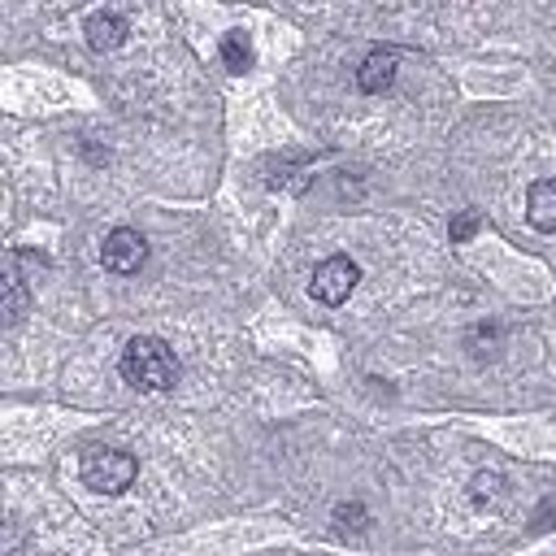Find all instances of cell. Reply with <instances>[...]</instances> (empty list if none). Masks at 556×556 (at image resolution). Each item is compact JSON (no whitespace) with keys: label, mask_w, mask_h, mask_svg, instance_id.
Wrapping results in <instances>:
<instances>
[{"label":"cell","mask_w":556,"mask_h":556,"mask_svg":"<svg viewBox=\"0 0 556 556\" xmlns=\"http://www.w3.org/2000/svg\"><path fill=\"white\" fill-rule=\"evenodd\" d=\"M122 378L135 391H169L178 382V356L156 334H135L122 348Z\"/></svg>","instance_id":"1"},{"label":"cell","mask_w":556,"mask_h":556,"mask_svg":"<svg viewBox=\"0 0 556 556\" xmlns=\"http://www.w3.org/2000/svg\"><path fill=\"white\" fill-rule=\"evenodd\" d=\"M139 473V460L122 447H91L83 456V482L96 491V495H122Z\"/></svg>","instance_id":"2"},{"label":"cell","mask_w":556,"mask_h":556,"mask_svg":"<svg viewBox=\"0 0 556 556\" xmlns=\"http://www.w3.org/2000/svg\"><path fill=\"white\" fill-rule=\"evenodd\" d=\"M356 282H361V265L352 256H326L313 269V278H308V295L317 304H330L334 308V304H343L356 291Z\"/></svg>","instance_id":"3"},{"label":"cell","mask_w":556,"mask_h":556,"mask_svg":"<svg viewBox=\"0 0 556 556\" xmlns=\"http://www.w3.org/2000/svg\"><path fill=\"white\" fill-rule=\"evenodd\" d=\"M100 261H104L109 274H139V265L148 261V239L130 226H117V230H109V239L100 248Z\"/></svg>","instance_id":"4"},{"label":"cell","mask_w":556,"mask_h":556,"mask_svg":"<svg viewBox=\"0 0 556 556\" xmlns=\"http://www.w3.org/2000/svg\"><path fill=\"white\" fill-rule=\"evenodd\" d=\"M83 35H87V43H91L96 52H113V48L126 43L130 26H126V17H122L117 9H96V13L83 22Z\"/></svg>","instance_id":"5"},{"label":"cell","mask_w":556,"mask_h":556,"mask_svg":"<svg viewBox=\"0 0 556 556\" xmlns=\"http://www.w3.org/2000/svg\"><path fill=\"white\" fill-rule=\"evenodd\" d=\"M395 65H400V48H374L365 61H361V70H356V87L361 91H369V96H378V91H387L391 83H395Z\"/></svg>","instance_id":"6"},{"label":"cell","mask_w":556,"mask_h":556,"mask_svg":"<svg viewBox=\"0 0 556 556\" xmlns=\"http://www.w3.org/2000/svg\"><path fill=\"white\" fill-rule=\"evenodd\" d=\"M526 222L539 235H556V178H539L526 191Z\"/></svg>","instance_id":"7"},{"label":"cell","mask_w":556,"mask_h":556,"mask_svg":"<svg viewBox=\"0 0 556 556\" xmlns=\"http://www.w3.org/2000/svg\"><path fill=\"white\" fill-rule=\"evenodd\" d=\"M217 52H222V65H226L230 74H248L252 61H256V52H252V35H248V30H226L222 43H217Z\"/></svg>","instance_id":"8"},{"label":"cell","mask_w":556,"mask_h":556,"mask_svg":"<svg viewBox=\"0 0 556 556\" xmlns=\"http://www.w3.org/2000/svg\"><path fill=\"white\" fill-rule=\"evenodd\" d=\"M478 226H482V217H478V208H460V213L452 217V226H447V235H452V243H469V239L478 235Z\"/></svg>","instance_id":"9"},{"label":"cell","mask_w":556,"mask_h":556,"mask_svg":"<svg viewBox=\"0 0 556 556\" xmlns=\"http://www.w3.org/2000/svg\"><path fill=\"white\" fill-rule=\"evenodd\" d=\"M4 313H9V321H17L22 317V282H17V274L9 269V304H4Z\"/></svg>","instance_id":"10"}]
</instances>
